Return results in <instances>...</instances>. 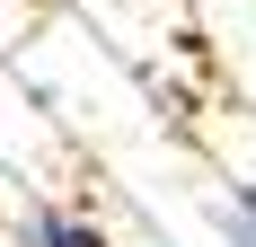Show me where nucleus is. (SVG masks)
Returning a JSON list of instances; mask_svg holds the SVG:
<instances>
[{
    "mask_svg": "<svg viewBox=\"0 0 256 247\" xmlns=\"http://www.w3.org/2000/svg\"><path fill=\"white\" fill-rule=\"evenodd\" d=\"M18 247H106V230L80 203H26L18 212Z\"/></svg>",
    "mask_w": 256,
    "mask_h": 247,
    "instance_id": "nucleus-1",
    "label": "nucleus"
},
{
    "mask_svg": "<svg viewBox=\"0 0 256 247\" xmlns=\"http://www.w3.org/2000/svg\"><path fill=\"white\" fill-rule=\"evenodd\" d=\"M212 230L230 247H256V186H230V194H212Z\"/></svg>",
    "mask_w": 256,
    "mask_h": 247,
    "instance_id": "nucleus-2",
    "label": "nucleus"
}]
</instances>
